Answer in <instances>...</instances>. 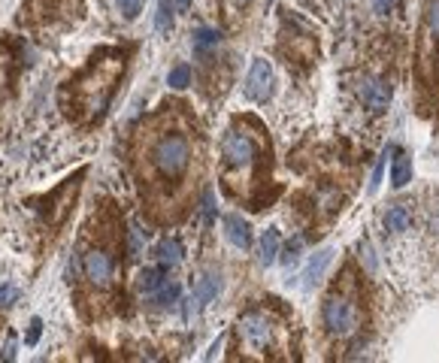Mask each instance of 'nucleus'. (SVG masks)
I'll return each mask as SVG.
<instances>
[{
  "label": "nucleus",
  "mask_w": 439,
  "mask_h": 363,
  "mask_svg": "<svg viewBox=\"0 0 439 363\" xmlns=\"http://www.w3.org/2000/svg\"><path fill=\"white\" fill-rule=\"evenodd\" d=\"M188 164H191V146L182 134H164L155 146H152V167H155L164 179L185 176Z\"/></svg>",
  "instance_id": "nucleus-1"
},
{
  "label": "nucleus",
  "mask_w": 439,
  "mask_h": 363,
  "mask_svg": "<svg viewBox=\"0 0 439 363\" xmlns=\"http://www.w3.org/2000/svg\"><path fill=\"white\" fill-rule=\"evenodd\" d=\"M221 158L228 170H237V173H252L254 164H258V146L249 134H240V130H228L221 139Z\"/></svg>",
  "instance_id": "nucleus-2"
},
{
  "label": "nucleus",
  "mask_w": 439,
  "mask_h": 363,
  "mask_svg": "<svg viewBox=\"0 0 439 363\" xmlns=\"http://www.w3.org/2000/svg\"><path fill=\"white\" fill-rule=\"evenodd\" d=\"M321 321L330 336H352L361 324V312L349 297H330L321 309Z\"/></svg>",
  "instance_id": "nucleus-3"
},
{
  "label": "nucleus",
  "mask_w": 439,
  "mask_h": 363,
  "mask_svg": "<svg viewBox=\"0 0 439 363\" xmlns=\"http://www.w3.org/2000/svg\"><path fill=\"white\" fill-rule=\"evenodd\" d=\"M240 333L246 339V345L254 351H264L273 345V324L264 312H246L240 318Z\"/></svg>",
  "instance_id": "nucleus-4"
},
{
  "label": "nucleus",
  "mask_w": 439,
  "mask_h": 363,
  "mask_svg": "<svg viewBox=\"0 0 439 363\" xmlns=\"http://www.w3.org/2000/svg\"><path fill=\"white\" fill-rule=\"evenodd\" d=\"M273 85H276V73H273L270 60L254 58L249 67V76H246V97L264 103V100L273 97Z\"/></svg>",
  "instance_id": "nucleus-5"
},
{
  "label": "nucleus",
  "mask_w": 439,
  "mask_h": 363,
  "mask_svg": "<svg viewBox=\"0 0 439 363\" xmlns=\"http://www.w3.org/2000/svg\"><path fill=\"white\" fill-rule=\"evenodd\" d=\"M357 97H361L364 109H370V113H385L388 103H391V85L379 76H364L361 82H357Z\"/></svg>",
  "instance_id": "nucleus-6"
},
{
  "label": "nucleus",
  "mask_w": 439,
  "mask_h": 363,
  "mask_svg": "<svg viewBox=\"0 0 439 363\" xmlns=\"http://www.w3.org/2000/svg\"><path fill=\"white\" fill-rule=\"evenodd\" d=\"M82 272H85V279L91 281V285L106 288L112 281V276H116V260H112L104 248H91L82 257Z\"/></svg>",
  "instance_id": "nucleus-7"
},
{
  "label": "nucleus",
  "mask_w": 439,
  "mask_h": 363,
  "mask_svg": "<svg viewBox=\"0 0 439 363\" xmlns=\"http://www.w3.org/2000/svg\"><path fill=\"white\" fill-rule=\"evenodd\" d=\"M224 281L218 272H200L197 279H194V291H191V309L200 312L203 306H209L212 300H216L221 294Z\"/></svg>",
  "instance_id": "nucleus-8"
},
{
  "label": "nucleus",
  "mask_w": 439,
  "mask_h": 363,
  "mask_svg": "<svg viewBox=\"0 0 439 363\" xmlns=\"http://www.w3.org/2000/svg\"><path fill=\"white\" fill-rule=\"evenodd\" d=\"M330 260H333V248H319L315 255L309 257V264H306V269H303V281L300 285L306 288V291H312L315 285L321 281V276L328 272V267H330Z\"/></svg>",
  "instance_id": "nucleus-9"
},
{
  "label": "nucleus",
  "mask_w": 439,
  "mask_h": 363,
  "mask_svg": "<svg viewBox=\"0 0 439 363\" xmlns=\"http://www.w3.org/2000/svg\"><path fill=\"white\" fill-rule=\"evenodd\" d=\"M224 236H228V242L230 246H237V248H252V242H254V236H252V224L246 218H240V215H224Z\"/></svg>",
  "instance_id": "nucleus-10"
},
{
  "label": "nucleus",
  "mask_w": 439,
  "mask_h": 363,
  "mask_svg": "<svg viewBox=\"0 0 439 363\" xmlns=\"http://www.w3.org/2000/svg\"><path fill=\"white\" fill-rule=\"evenodd\" d=\"M155 257H158V264L161 267H179L182 264V257H185V248H182V242L179 239H161L158 246H155Z\"/></svg>",
  "instance_id": "nucleus-11"
},
{
  "label": "nucleus",
  "mask_w": 439,
  "mask_h": 363,
  "mask_svg": "<svg viewBox=\"0 0 439 363\" xmlns=\"http://www.w3.org/2000/svg\"><path fill=\"white\" fill-rule=\"evenodd\" d=\"M382 224H385L388 234H403V230H409V224H412V212H409V206H406V203L391 206V209L385 212Z\"/></svg>",
  "instance_id": "nucleus-12"
},
{
  "label": "nucleus",
  "mask_w": 439,
  "mask_h": 363,
  "mask_svg": "<svg viewBox=\"0 0 439 363\" xmlns=\"http://www.w3.org/2000/svg\"><path fill=\"white\" fill-rule=\"evenodd\" d=\"M167 276V267H146V269H142L140 272V276H137V291H140V294H155V291L161 288V285H164V279Z\"/></svg>",
  "instance_id": "nucleus-13"
},
{
  "label": "nucleus",
  "mask_w": 439,
  "mask_h": 363,
  "mask_svg": "<svg viewBox=\"0 0 439 363\" xmlns=\"http://www.w3.org/2000/svg\"><path fill=\"white\" fill-rule=\"evenodd\" d=\"M258 255H261V264L270 267L279 260V230L276 227H267L261 236V246H258Z\"/></svg>",
  "instance_id": "nucleus-14"
},
{
  "label": "nucleus",
  "mask_w": 439,
  "mask_h": 363,
  "mask_svg": "<svg viewBox=\"0 0 439 363\" xmlns=\"http://www.w3.org/2000/svg\"><path fill=\"white\" fill-rule=\"evenodd\" d=\"M191 37H194V39H191L194 55H206L209 49H216V46L221 43V30H216V27H197Z\"/></svg>",
  "instance_id": "nucleus-15"
},
{
  "label": "nucleus",
  "mask_w": 439,
  "mask_h": 363,
  "mask_svg": "<svg viewBox=\"0 0 439 363\" xmlns=\"http://www.w3.org/2000/svg\"><path fill=\"white\" fill-rule=\"evenodd\" d=\"M409 182H412V158L403 155V151H397L394 167H391V185L394 188H406Z\"/></svg>",
  "instance_id": "nucleus-16"
},
{
  "label": "nucleus",
  "mask_w": 439,
  "mask_h": 363,
  "mask_svg": "<svg viewBox=\"0 0 439 363\" xmlns=\"http://www.w3.org/2000/svg\"><path fill=\"white\" fill-rule=\"evenodd\" d=\"M179 297H182V288H179V281H164L155 294H152V300L158 302L161 309H170V306H176L179 302Z\"/></svg>",
  "instance_id": "nucleus-17"
},
{
  "label": "nucleus",
  "mask_w": 439,
  "mask_h": 363,
  "mask_svg": "<svg viewBox=\"0 0 439 363\" xmlns=\"http://www.w3.org/2000/svg\"><path fill=\"white\" fill-rule=\"evenodd\" d=\"M173 13H176V4H173V0H158V9H155L158 34H170L173 30Z\"/></svg>",
  "instance_id": "nucleus-18"
},
{
  "label": "nucleus",
  "mask_w": 439,
  "mask_h": 363,
  "mask_svg": "<svg viewBox=\"0 0 439 363\" xmlns=\"http://www.w3.org/2000/svg\"><path fill=\"white\" fill-rule=\"evenodd\" d=\"M142 246H146V230L140 224H130V234H128V255L130 257H140L142 255Z\"/></svg>",
  "instance_id": "nucleus-19"
},
{
  "label": "nucleus",
  "mask_w": 439,
  "mask_h": 363,
  "mask_svg": "<svg viewBox=\"0 0 439 363\" xmlns=\"http://www.w3.org/2000/svg\"><path fill=\"white\" fill-rule=\"evenodd\" d=\"M167 85H170V88H176V91H182V88H188V85H191V70H188L185 64L173 67V70H170V73H167Z\"/></svg>",
  "instance_id": "nucleus-20"
},
{
  "label": "nucleus",
  "mask_w": 439,
  "mask_h": 363,
  "mask_svg": "<svg viewBox=\"0 0 439 363\" xmlns=\"http://www.w3.org/2000/svg\"><path fill=\"white\" fill-rule=\"evenodd\" d=\"M300 251H303V236H294L288 246H285V251L279 255V260H282L285 267H294V264L300 260Z\"/></svg>",
  "instance_id": "nucleus-21"
},
{
  "label": "nucleus",
  "mask_w": 439,
  "mask_h": 363,
  "mask_svg": "<svg viewBox=\"0 0 439 363\" xmlns=\"http://www.w3.org/2000/svg\"><path fill=\"white\" fill-rule=\"evenodd\" d=\"M200 218H203V224H212V221H216V194H212V188L203 191V200H200Z\"/></svg>",
  "instance_id": "nucleus-22"
},
{
  "label": "nucleus",
  "mask_w": 439,
  "mask_h": 363,
  "mask_svg": "<svg viewBox=\"0 0 439 363\" xmlns=\"http://www.w3.org/2000/svg\"><path fill=\"white\" fill-rule=\"evenodd\" d=\"M116 6H118V13L128 18V22H134V18L140 15V9H142V0H116Z\"/></svg>",
  "instance_id": "nucleus-23"
},
{
  "label": "nucleus",
  "mask_w": 439,
  "mask_h": 363,
  "mask_svg": "<svg viewBox=\"0 0 439 363\" xmlns=\"http://www.w3.org/2000/svg\"><path fill=\"white\" fill-rule=\"evenodd\" d=\"M427 30L439 39V0H431V4H427Z\"/></svg>",
  "instance_id": "nucleus-24"
},
{
  "label": "nucleus",
  "mask_w": 439,
  "mask_h": 363,
  "mask_svg": "<svg viewBox=\"0 0 439 363\" xmlns=\"http://www.w3.org/2000/svg\"><path fill=\"white\" fill-rule=\"evenodd\" d=\"M385 164H388V148H385V155L379 158V164H376V170H373V179H370V194H376V191H379V185H382Z\"/></svg>",
  "instance_id": "nucleus-25"
},
{
  "label": "nucleus",
  "mask_w": 439,
  "mask_h": 363,
  "mask_svg": "<svg viewBox=\"0 0 439 363\" xmlns=\"http://www.w3.org/2000/svg\"><path fill=\"white\" fill-rule=\"evenodd\" d=\"M16 300H18V288L16 285H9V281H6V285H0V309H9Z\"/></svg>",
  "instance_id": "nucleus-26"
},
{
  "label": "nucleus",
  "mask_w": 439,
  "mask_h": 363,
  "mask_svg": "<svg viewBox=\"0 0 439 363\" xmlns=\"http://www.w3.org/2000/svg\"><path fill=\"white\" fill-rule=\"evenodd\" d=\"M39 333H43V321H39V318H30L27 336H25V345H37V342H39Z\"/></svg>",
  "instance_id": "nucleus-27"
},
{
  "label": "nucleus",
  "mask_w": 439,
  "mask_h": 363,
  "mask_svg": "<svg viewBox=\"0 0 439 363\" xmlns=\"http://www.w3.org/2000/svg\"><path fill=\"white\" fill-rule=\"evenodd\" d=\"M394 4H397V0H373V9H376L379 15H388V13L394 9Z\"/></svg>",
  "instance_id": "nucleus-28"
},
{
  "label": "nucleus",
  "mask_w": 439,
  "mask_h": 363,
  "mask_svg": "<svg viewBox=\"0 0 439 363\" xmlns=\"http://www.w3.org/2000/svg\"><path fill=\"white\" fill-rule=\"evenodd\" d=\"M361 251H364L361 257H366V267H370V269H376V257H373V248H370V242H361Z\"/></svg>",
  "instance_id": "nucleus-29"
},
{
  "label": "nucleus",
  "mask_w": 439,
  "mask_h": 363,
  "mask_svg": "<svg viewBox=\"0 0 439 363\" xmlns=\"http://www.w3.org/2000/svg\"><path fill=\"white\" fill-rule=\"evenodd\" d=\"M76 272H79V255L73 251V257H70V264H67V279L73 281V279H76Z\"/></svg>",
  "instance_id": "nucleus-30"
},
{
  "label": "nucleus",
  "mask_w": 439,
  "mask_h": 363,
  "mask_svg": "<svg viewBox=\"0 0 439 363\" xmlns=\"http://www.w3.org/2000/svg\"><path fill=\"white\" fill-rule=\"evenodd\" d=\"M4 360H16V339H6V345H4Z\"/></svg>",
  "instance_id": "nucleus-31"
},
{
  "label": "nucleus",
  "mask_w": 439,
  "mask_h": 363,
  "mask_svg": "<svg viewBox=\"0 0 439 363\" xmlns=\"http://www.w3.org/2000/svg\"><path fill=\"white\" fill-rule=\"evenodd\" d=\"M221 345H224V336H218V342H212V348L206 351V360H212V357H216L218 351H221Z\"/></svg>",
  "instance_id": "nucleus-32"
},
{
  "label": "nucleus",
  "mask_w": 439,
  "mask_h": 363,
  "mask_svg": "<svg viewBox=\"0 0 439 363\" xmlns=\"http://www.w3.org/2000/svg\"><path fill=\"white\" fill-rule=\"evenodd\" d=\"M173 4H176V9H179V13H188V9H191V4H194V0H173Z\"/></svg>",
  "instance_id": "nucleus-33"
},
{
  "label": "nucleus",
  "mask_w": 439,
  "mask_h": 363,
  "mask_svg": "<svg viewBox=\"0 0 439 363\" xmlns=\"http://www.w3.org/2000/svg\"><path fill=\"white\" fill-rule=\"evenodd\" d=\"M237 4H240V6H246V4H249V0H237Z\"/></svg>",
  "instance_id": "nucleus-34"
},
{
  "label": "nucleus",
  "mask_w": 439,
  "mask_h": 363,
  "mask_svg": "<svg viewBox=\"0 0 439 363\" xmlns=\"http://www.w3.org/2000/svg\"><path fill=\"white\" fill-rule=\"evenodd\" d=\"M267 6H273V0H267Z\"/></svg>",
  "instance_id": "nucleus-35"
}]
</instances>
